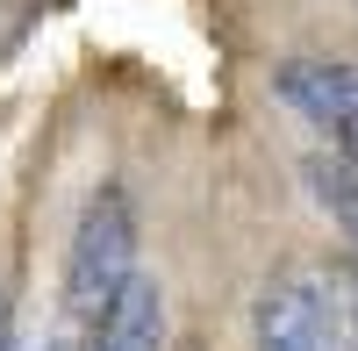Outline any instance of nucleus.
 Listing matches in <instances>:
<instances>
[{
    "instance_id": "obj_1",
    "label": "nucleus",
    "mask_w": 358,
    "mask_h": 351,
    "mask_svg": "<svg viewBox=\"0 0 358 351\" xmlns=\"http://www.w3.org/2000/svg\"><path fill=\"white\" fill-rule=\"evenodd\" d=\"M136 237H143L136 194L122 180H101L79 201V222H72V244H65V308L72 315L94 323L108 308V294L136 273Z\"/></svg>"
},
{
    "instance_id": "obj_2",
    "label": "nucleus",
    "mask_w": 358,
    "mask_h": 351,
    "mask_svg": "<svg viewBox=\"0 0 358 351\" xmlns=\"http://www.w3.org/2000/svg\"><path fill=\"white\" fill-rule=\"evenodd\" d=\"M251 351H358V301L330 273L287 266L251 294Z\"/></svg>"
},
{
    "instance_id": "obj_3",
    "label": "nucleus",
    "mask_w": 358,
    "mask_h": 351,
    "mask_svg": "<svg viewBox=\"0 0 358 351\" xmlns=\"http://www.w3.org/2000/svg\"><path fill=\"white\" fill-rule=\"evenodd\" d=\"M273 94L301 115L308 129L322 136H344V122H358V65L351 57H322V50H301L273 72Z\"/></svg>"
},
{
    "instance_id": "obj_4",
    "label": "nucleus",
    "mask_w": 358,
    "mask_h": 351,
    "mask_svg": "<svg viewBox=\"0 0 358 351\" xmlns=\"http://www.w3.org/2000/svg\"><path fill=\"white\" fill-rule=\"evenodd\" d=\"M94 351H165V280L158 273H129L94 315Z\"/></svg>"
},
{
    "instance_id": "obj_5",
    "label": "nucleus",
    "mask_w": 358,
    "mask_h": 351,
    "mask_svg": "<svg viewBox=\"0 0 358 351\" xmlns=\"http://www.w3.org/2000/svg\"><path fill=\"white\" fill-rule=\"evenodd\" d=\"M301 187H308L315 208L358 244V151H344V143H330V151H308V158H301Z\"/></svg>"
},
{
    "instance_id": "obj_6",
    "label": "nucleus",
    "mask_w": 358,
    "mask_h": 351,
    "mask_svg": "<svg viewBox=\"0 0 358 351\" xmlns=\"http://www.w3.org/2000/svg\"><path fill=\"white\" fill-rule=\"evenodd\" d=\"M50 351H94L86 337H50Z\"/></svg>"
},
{
    "instance_id": "obj_7",
    "label": "nucleus",
    "mask_w": 358,
    "mask_h": 351,
    "mask_svg": "<svg viewBox=\"0 0 358 351\" xmlns=\"http://www.w3.org/2000/svg\"><path fill=\"white\" fill-rule=\"evenodd\" d=\"M330 143H344V151H358V122H344V136H330Z\"/></svg>"
}]
</instances>
